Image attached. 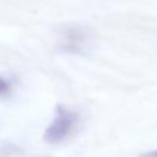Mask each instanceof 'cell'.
<instances>
[{"label": "cell", "mask_w": 157, "mask_h": 157, "mask_svg": "<svg viewBox=\"0 0 157 157\" xmlns=\"http://www.w3.org/2000/svg\"><path fill=\"white\" fill-rule=\"evenodd\" d=\"M141 157H157V150H152V151L144 152V153L141 155Z\"/></svg>", "instance_id": "4"}, {"label": "cell", "mask_w": 157, "mask_h": 157, "mask_svg": "<svg viewBox=\"0 0 157 157\" xmlns=\"http://www.w3.org/2000/svg\"><path fill=\"white\" fill-rule=\"evenodd\" d=\"M77 114L63 104L55 107L54 118L43 134V140L48 144H60L74 131L77 124Z\"/></svg>", "instance_id": "1"}, {"label": "cell", "mask_w": 157, "mask_h": 157, "mask_svg": "<svg viewBox=\"0 0 157 157\" xmlns=\"http://www.w3.org/2000/svg\"><path fill=\"white\" fill-rule=\"evenodd\" d=\"M61 47L69 53H80L88 43V36L81 27H69L63 33Z\"/></svg>", "instance_id": "2"}, {"label": "cell", "mask_w": 157, "mask_h": 157, "mask_svg": "<svg viewBox=\"0 0 157 157\" xmlns=\"http://www.w3.org/2000/svg\"><path fill=\"white\" fill-rule=\"evenodd\" d=\"M10 88H11V83L0 76V96H4V94H7L10 92Z\"/></svg>", "instance_id": "3"}]
</instances>
